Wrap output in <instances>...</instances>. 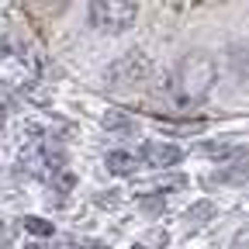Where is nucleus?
Returning <instances> with one entry per match:
<instances>
[{"label":"nucleus","instance_id":"f257e3e1","mask_svg":"<svg viewBox=\"0 0 249 249\" xmlns=\"http://www.w3.org/2000/svg\"><path fill=\"white\" fill-rule=\"evenodd\" d=\"M214 80H218V66H214V59L208 52H187L183 62L177 66V87H180L183 101L204 97L214 87Z\"/></svg>","mask_w":249,"mask_h":249},{"label":"nucleus","instance_id":"f03ea898","mask_svg":"<svg viewBox=\"0 0 249 249\" xmlns=\"http://www.w3.org/2000/svg\"><path fill=\"white\" fill-rule=\"evenodd\" d=\"M152 73V59L142 52V49H128L124 55H118L111 66H107V76L104 83L111 90H132V87H142Z\"/></svg>","mask_w":249,"mask_h":249},{"label":"nucleus","instance_id":"7ed1b4c3","mask_svg":"<svg viewBox=\"0 0 249 249\" xmlns=\"http://www.w3.org/2000/svg\"><path fill=\"white\" fill-rule=\"evenodd\" d=\"M90 24L97 31H107V35H121L139 21V4L132 0H97L90 4Z\"/></svg>","mask_w":249,"mask_h":249},{"label":"nucleus","instance_id":"20e7f679","mask_svg":"<svg viewBox=\"0 0 249 249\" xmlns=\"http://www.w3.org/2000/svg\"><path fill=\"white\" fill-rule=\"evenodd\" d=\"M139 156L149 163V166H160V170H170L183 160V149L173 145V142H142Z\"/></svg>","mask_w":249,"mask_h":249},{"label":"nucleus","instance_id":"39448f33","mask_svg":"<svg viewBox=\"0 0 249 249\" xmlns=\"http://www.w3.org/2000/svg\"><path fill=\"white\" fill-rule=\"evenodd\" d=\"M214 183H225V187L249 183V149H235V156L214 173Z\"/></svg>","mask_w":249,"mask_h":249},{"label":"nucleus","instance_id":"423d86ee","mask_svg":"<svg viewBox=\"0 0 249 249\" xmlns=\"http://www.w3.org/2000/svg\"><path fill=\"white\" fill-rule=\"evenodd\" d=\"M104 166H107V173H114V177H135L139 166H142V160H139L135 152H128V149H111V152L104 156Z\"/></svg>","mask_w":249,"mask_h":249},{"label":"nucleus","instance_id":"0eeeda50","mask_svg":"<svg viewBox=\"0 0 249 249\" xmlns=\"http://www.w3.org/2000/svg\"><path fill=\"white\" fill-rule=\"evenodd\" d=\"M104 128L111 135H132L135 132V118L124 114L121 107H111V111H104Z\"/></svg>","mask_w":249,"mask_h":249},{"label":"nucleus","instance_id":"6e6552de","mask_svg":"<svg viewBox=\"0 0 249 249\" xmlns=\"http://www.w3.org/2000/svg\"><path fill=\"white\" fill-rule=\"evenodd\" d=\"M197 152H201V156H208V160H214V163H229L232 156H235V145H232V142H225V139H214V142H201V145H197Z\"/></svg>","mask_w":249,"mask_h":249},{"label":"nucleus","instance_id":"1a4fd4ad","mask_svg":"<svg viewBox=\"0 0 249 249\" xmlns=\"http://www.w3.org/2000/svg\"><path fill=\"white\" fill-rule=\"evenodd\" d=\"M214 218V204L211 201H197V204H191L187 208V218H183V225L187 229H201V225H208Z\"/></svg>","mask_w":249,"mask_h":249},{"label":"nucleus","instance_id":"9d476101","mask_svg":"<svg viewBox=\"0 0 249 249\" xmlns=\"http://www.w3.org/2000/svg\"><path fill=\"white\" fill-rule=\"evenodd\" d=\"M24 232H28V235H35V239H52V235H55V225L45 222V218L28 214V218H24Z\"/></svg>","mask_w":249,"mask_h":249},{"label":"nucleus","instance_id":"9b49d317","mask_svg":"<svg viewBox=\"0 0 249 249\" xmlns=\"http://www.w3.org/2000/svg\"><path fill=\"white\" fill-rule=\"evenodd\" d=\"M201 124L204 121H194V118H183V121H163V132L170 135H194V132H201Z\"/></svg>","mask_w":249,"mask_h":249},{"label":"nucleus","instance_id":"f8f14e48","mask_svg":"<svg viewBox=\"0 0 249 249\" xmlns=\"http://www.w3.org/2000/svg\"><path fill=\"white\" fill-rule=\"evenodd\" d=\"M139 208H142L149 218H156V214H163L166 197H163V194H142V197H139Z\"/></svg>","mask_w":249,"mask_h":249},{"label":"nucleus","instance_id":"ddd939ff","mask_svg":"<svg viewBox=\"0 0 249 249\" xmlns=\"http://www.w3.org/2000/svg\"><path fill=\"white\" fill-rule=\"evenodd\" d=\"M180 187H187V177H183V173H173V177H160V180H156V194H166V191H180Z\"/></svg>","mask_w":249,"mask_h":249},{"label":"nucleus","instance_id":"4468645a","mask_svg":"<svg viewBox=\"0 0 249 249\" xmlns=\"http://www.w3.org/2000/svg\"><path fill=\"white\" fill-rule=\"evenodd\" d=\"M232 249H249V232H239L232 239Z\"/></svg>","mask_w":249,"mask_h":249},{"label":"nucleus","instance_id":"2eb2a0df","mask_svg":"<svg viewBox=\"0 0 249 249\" xmlns=\"http://www.w3.org/2000/svg\"><path fill=\"white\" fill-rule=\"evenodd\" d=\"M4 121H7V107H4V101H0V128H4Z\"/></svg>","mask_w":249,"mask_h":249},{"label":"nucleus","instance_id":"dca6fc26","mask_svg":"<svg viewBox=\"0 0 249 249\" xmlns=\"http://www.w3.org/2000/svg\"><path fill=\"white\" fill-rule=\"evenodd\" d=\"M132 249H149V246H132Z\"/></svg>","mask_w":249,"mask_h":249},{"label":"nucleus","instance_id":"f3484780","mask_svg":"<svg viewBox=\"0 0 249 249\" xmlns=\"http://www.w3.org/2000/svg\"><path fill=\"white\" fill-rule=\"evenodd\" d=\"M93 249H107V246H93Z\"/></svg>","mask_w":249,"mask_h":249}]
</instances>
